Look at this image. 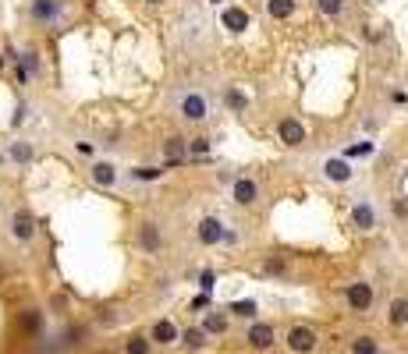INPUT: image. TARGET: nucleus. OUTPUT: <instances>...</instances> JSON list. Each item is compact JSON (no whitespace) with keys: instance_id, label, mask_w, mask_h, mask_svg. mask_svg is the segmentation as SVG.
<instances>
[{"instance_id":"33","label":"nucleus","mask_w":408,"mask_h":354,"mask_svg":"<svg viewBox=\"0 0 408 354\" xmlns=\"http://www.w3.org/2000/svg\"><path fill=\"white\" fill-rule=\"evenodd\" d=\"M25 117H29V103H25V99H18L15 117H11V128H22V125H25Z\"/></svg>"},{"instance_id":"31","label":"nucleus","mask_w":408,"mask_h":354,"mask_svg":"<svg viewBox=\"0 0 408 354\" xmlns=\"http://www.w3.org/2000/svg\"><path fill=\"white\" fill-rule=\"evenodd\" d=\"M18 323H22V330H25V333H39V326H43V316H39L36 309H25Z\"/></svg>"},{"instance_id":"1","label":"nucleus","mask_w":408,"mask_h":354,"mask_svg":"<svg viewBox=\"0 0 408 354\" xmlns=\"http://www.w3.org/2000/svg\"><path fill=\"white\" fill-rule=\"evenodd\" d=\"M213 96L203 89V85H182V89H174L170 96V113L178 117L182 125L189 128H206L213 121Z\"/></svg>"},{"instance_id":"7","label":"nucleus","mask_w":408,"mask_h":354,"mask_svg":"<svg viewBox=\"0 0 408 354\" xmlns=\"http://www.w3.org/2000/svg\"><path fill=\"white\" fill-rule=\"evenodd\" d=\"M280 340H284V347H287L291 354H316V351H320V333H316L309 323H291L287 333H284Z\"/></svg>"},{"instance_id":"19","label":"nucleus","mask_w":408,"mask_h":354,"mask_svg":"<svg viewBox=\"0 0 408 354\" xmlns=\"http://www.w3.org/2000/svg\"><path fill=\"white\" fill-rule=\"evenodd\" d=\"M178 344H182V351H185V354H203V351H210V344H213V340H210V337L203 333V326L196 323V326H185V330H182Z\"/></svg>"},{"instance_id":"30","label":"nucleus","mask_w":408,"mask_h":354,"mask_svg":"<svg viewBox=\"0 0 408 354\" xmlns=\"http://www.w3.org/2000/svg\"><path fill=\"white\" fill-rule=\"evenodd\" d=\"M210 146H213V139H206V135L189 139V160H203V156L210 153Z\"/></svg>"},{"instance_id":"39","label":"nucleus","mask_w":408,"mask_h":354,"mask_svg":"<svg viewBox=\"0 0 408 354\" xmlns=\"http://www.w3.org/2000/svg\"><path fill=\"white\" fill-rule=\"evenodd\" d=\"M4 64H8V61H4V57H0V71H4Z\"/></svg>"},{"instance_id":"6","label":"nucleus","mask_w":408,"mask_h":354,"mask_svg":"<svg viewBox=\"0 0 408 354\" xmlns=\"http://www.w3.org/2000/svg\"><path fill=\"white\" fill-rule=\"evenodd\" d=\"M277 344H280L277 323H270V319H252V323L245 326V347H249V351L266 354V351H273Z\"/></svg>"},{"instance_id":"24","label":"nucleus","mask_w":408,"mask_h":354,"mask_svg":"<svg viewBox=\"0 0 408 354\" xmlns=\"http://www.w3.org/2000/svg\"><path fill=\"white\" fill-rule=\"evenodd\" d=\"M259 273H263V276H273V280H287V276H291V266H287L284 255H266V259L259 262Z\"/></svg>"},{"instance_id":"35","label":"nucleus","mask_w":408,"mask_h":354,"mask_svg":"<svg viewBox=\"0 0 408 354\" xmlns=\"http://www.w3.org/2000/svg\"><path fill=\"white\" fill-rule=\"evenodd\" d=\"M213 283H217V273H213V269H203V276H199L203 294H210V290H213Z\"/></svg>"},{"instance_id":"2","label":"nucleus","mask_w":408,"mask_h":354,"mask_svg":"<svg viewBox=\"0 0 408 354\" xmlns=\"http://www.w3.org/2000/svg\"><path fill=\"white\" fill-rule=\"evenodd\" d=\"M348 223H352L355 234H376L380 230V209H376L369 192L352 195V202H348Z\"/></svg>"},{"instance_id":"25","label":"nucleus","mask_w":408,"mask_h":354,"mask_svg":"<svg viewBox=\"0 0 408 354\" xmlns=\"http://www.w3.org/2000/svg\"><path fill=\"white\" fill-rule=\"evenodd\" d=\"M15 57H18V64L25 68V75H29V78H39V75H43L39 50H32V46H29V50H22V53H15Z\"/></svg>"},{"instance_id":"37","label":"nucleus","mask_w":408,"mask_h":354,"mask_svg":"<svg viewBox=\"0 0 408 354\" xmlns=\"http://www.w3.org/2000/svg\"><path fill=\"white\" fill-rule=\"evenodd\" d=\"M75 149H79L82 156H93V153H96V146H93V142H75Z\"/></svg>"},{"instance_id":"8","label":"nucleus","mask_w":408,"mask_h":354,"mask_svg":"<svg viewBox=\"0 0 408 354\" xmlns=\"http://www.w3.org/2000/svg\"><path fill=\"white\" fill-rule=\"evenodd\" d=\"M277 142L284 146V149H302L306 142H309V128L302 125V117H295V113H284V117H277Z\"/></svg>"},{"instance_id":"21","label":"nucleus","mask_w":408,"mask_h":354,"mask_svg":"<svg viewBox=\"0 0 408 354\" xmlns=\"http://www.w3.org/2000/svg\"><path fill=\"white\" fill-rule=\"evenodd\" d=\"M167 177V167L160 163V167H153V163H142V167H132L128 170V181L132 185H156V181H163Z\"/></svg>"},{"instance_id":"36","label":"nucleus","mask_w":408,"mask_h":354,"mask_svg":"<svg viewBox=\"0 0 408 354\" xmlns=\"http://www.w3.org/2000/svg\"><path fill=\"white\" fill-rule=\"evenodd\" d=\"M96 319H100V326H114V323H118V312H114V309H103Z\"/></svg>"},{"instance_id":"28","label":"nucleus","mask_w":408,"mask_h":354,"mask_svg":"<svg viewBox=\"0 0 408 354\" xmlns=\"http://www.w3.org/2000/svg\"><path fill=\"white\" fill-rule=\"evenodd\" d=\"M309 4L323 15V18H344V8H348V0H309Z\"/></svg>"},{"instance_id":"38","label":"nucleus","mask_w":408,"mask_h":354,"mask_svg":"<svg viewBox=\"0 0 408 354\" xmlns=\"http://www.w3.org/2000/svg\"><path fill=\"white\" fill-rule=\"evenodd\" d=\"M206 305H210V294H199V298L192 302V309H206Z\"/></svg>"},{"instance_id":"22","label":"nucleus","mask_w":408,"mask_h":354,"mask_svg":"<svg viewBox=\"0 0 408 354\" xmlns=\"http://www.w3.org/2000/svg\"><path fill=\"white\" fill-rule=\"evenodd\" d=\"M348 354H387V351H383L380 337H373V333H355L352 344H348Z\"/></svg>"},{"instance_id":"4","label":"nucleus","mask_w":408,"mask_h":354,"mask_svg":"<svg viewBox=\"0 0 408 354\" xmlns=\"http://www.w3.org/2000/svg\"><path fill=\"white\" fill-rule=\"evenodd\" d=\"M341 302L352 316H369L373 305H376V290H373L369 280H352V283L341 287Z\"/></svg>"},{"instance_id":"23","label":"nucleus","mask_w":408,"mask_h":354,"mask_svg":"<svg viewBox=\"0 0 408 354\" xmlns=\"http://www.w3.org/2000/svg\"><path fill=\"white\" fill-rule=\"evenodd\" d=\"M224 312H227L231 319H238V323H252V319H259V305H256L252 298L231 302V305H224Z\"/></svg>"},{"instance_id":"41","label":"nucleus","mask_w":408,"mask_h":354,"mask_svg":"<svg viewBox=\"0 0 408 354\" xmlns=\"http://www.w3.org/2000/svg\"><path fill=\"white\" fill-rule=\"evenodd\" d=\"M149 4H156V0H149Z\"/></svg>"},{"instance_id":"42","label":"nucleus","mask_w":408,"mask_h":354,"mask_svg":"<svg viewBox=\"0 0 408 354\" xmlns=\"http://www.w3.org/2000/svg\"><path fill=\"white\" fill-rule=\"evenodd\" d=\"M404 82H408V75H404Z\"/></svg>"},{"instance_id":"17","label":"nucleus","mask_w":408,"mask_h":354,"mask_svg":"<svg viewBox=\"0 0 408 354\" xmlns=\"http://www.w3.org/2000/svg\"><path fill=\"white\" fill-rule=\"evenodd\" d=\"M4 160L15 163V167H32V163H36V142H29V139H15V142H8Z\"/></svg>"},{"instance_id":"29","label":"nucleus","mask_w":408,"mask_h":354,"mask_svg":"<svg viewBox=\"0 0 408 354\" xmlns=\"http://www.w3.org/2000/svg\"><path fill=\"white\" fill-rule=\"evenodd\" d=\"M224 25H227L231 32H245V29H249V11H245V8H231V11H224Z\"/></svg>"},{"instance_id":"3","label":"nucleus","mask_w":408,"mask_h":354,"mask_svg":"<svg viewBox=\"0 0 408 354\" xmlns=\"http://www.w3.org/2000/svg\"><path fill=\"white\" fill-rule=\"evenodd\" d=\"M25 18L36 29H53V25H61L68 18V0H29Z\"/></svg>"},{"instance_id":"10","label":"nucleus","mask_w":408,"mask_h":354,"mask_svg":"<svg viewBox=\"0 0 408 354\" xmlns=\"http://www.w3.org/2000/svg\"><path fill=\"white\" fill-rule=\"evenodd\" d=\"M8 230L18 245H32L36 234H39V223H36V213L29 206H18L11 216H8Z\"/></svg>"},{"instance_id":"11","label":"nucleus","mask_w":408,"mask_h":354,"mask_svg":"<svg viewBox=\"0 0 408 354\" xmlns=\"http://www.w3.org/2000/svg\"><path fill=\"white\" fill-rule=\"evenodd\" d=\"M224 238H227V223L220 220V216H203L199 223H196V241L203 245V248H217V245H224Z\"/></svg>"},{"instance_id":"14","label":"nucleus","mask_w":408,"mask_h":354,"mask_svg":"<svg viewBox=\"0 0 408 354\" xmlns=\"http://www.w3.org/2000/svg\"><path fill=\"white\" fill-rule=\"evenodd\" d=\"M89 181L96 188H118L121 170H118V163H114V160H93L89 163Z\"/></svg>"},{"instance_id":"20","label":"nucleus","mask_w":408,"mask_h":354,"mask_svg":"<svg viewBox=\"0 0 408 354\" xmlns=\"http://www.w3.org/2000/svg\"><path fill=\"white\" fill-rule=\"evenodd\" d=\"M387 326L397 330V333L408 330V294H394L387 302Z\"/></svg>"},{"instance_id":"5","label":"nucleus","mask_w":408,"mask_h":354,"mask_svg":"<svg viewBox=\"0 0 408 354\" xmlns=\"http://www.w3.org/2000/svg\"><path fill=\"white\" fill-rule=\"evenodd\" d=\"M135 248L142 255H163V248H167V227L160 220H153V216L139 220V227H135Z\"/></svg>"},{"instance_id":"34","label":"nucleus","mask_w":408,"mask_h":354,"mask_svg":"<svg viewBox=\"0 0 408 354\" xmlns=\"http://www.w3.org/2000/svg\"><path fill=\"white\" fill-rule=\"evenodd\" d=\"M373 153H376V146H373V142H359V146L348 149V156H373Z\"/></svg>"},{"instance_id":"32","label":"nucleus","mask_w":408,"mask_h":354,"mask_svg":"<svg viewBox=\"0 0 408 354\" xmlns=\"http://www.w3.org/2000/svg\"><path fill=\"white\" fill-rule=\"evenodd\" d=\"M390 213L404 223V220H408V195H394V199H390Z\"/></svg>"},{"instance_id":"16","label":"nucleus","mask_w":408,"mask_h":354,"mask_svg":"<svg viewBox=\"0 0 408 354\" xmlns=\"http://www.w3.org/2000/svg\"><path fill=\"white\" fill-rule=\"evenodd\" d=\"M160 149H163V167H167V170L189 163V139H185V135H167Z\"/></svg>"},{"instance_id":"40","label":"nucleus","mask_w":408,"mask_h":354,"mask_svg":"<svg viewBox=\"0 0 408 354\" xmlns=\"http://www.w3.org/2000/svg\"><path fill=\"white\" fill-rule=\"evenodd\" d=\"M210 4H220V0H210Z\"/></svg>"},{"instance_id":"27","label":"nucleus","mask_w":408,"mask_h":354,"mask_svg":"<svg viewBox=\"0 0 408 354\" xmlns=\"http://www.w3.org/2000/svg\"><path fill=\"white\" fill-rule=\"evenodd\" d=\"M295 11H299V0H266V15H270V18H277V22L291 18Z\"/></svg>"},{"instance_id":"9","label":"nucleus","mask_w":408,"mask_h":354,"mask_svg":"<svg viewBox=\"0 0 408 354\" xmlns=\"http://www.w3.org/2000/svg\"><path fill=\"white\" fill-rule=\"evenodd\" d=\"M263 199V188L252 174H238L235 181H231V202H235L238 209H256Z\"/></svg>"},{"instance_id":"12","label":"nucleus","mask_w":408,"mask_h":354,"mask_svg":"<svg viewBox=\"0 0 408 354\" xmlns=\"http://www.w3.org/2000/svg\"><path fill=\"white\" fill-rule=\"evenodd\" d=\"M199 326H203V333L210 340H220V337H227L231 330H235V319L224 312V305H210V312H203Z\"/></svg>"},{"instance_id":"13","label":"nucleus","mask_w":408,"mask_h":354,"mask_svg":"<svg viewBox=\"0 0 408 354\" xmlns=\"http://www.w3.org/2000/svg\"><path fill=\"white\" fill-rule=\"evenodd\" d=\"M146 337H149V344L153 347H160V351H170V347H178V337H182V326L174 323V319H156L149 330H146Z\"/></svg>"},{"instance_id":"26","label":"nucleus","mask_w":408,"mask_h":354,"mask_svg":"<svg viewBox=\"0 0 408 354\" xmlns=\"http://www.w3.org/2000/svg\"><path fill=\"white\" fill-rule=\"evenodd\" d=\"M121 351H125V354H153L156 347L149 344V337H146V333H128V337H125V344H121Z\"/></svg>"},{"instance_id":"18","label":"nucleus","mask_w":408,"mask_h":354,"mask_svg":"<svg viewBox=\"0 0 408 354\" xmlns=\"http://www.w3.org/2000/svg\"><path fill=\"white\" fill-rule=\"evenodd\" d=\"M220 103H224V110H227V113H235V117H245V113H249V106H252V99H249V96H245V89H238V85H224Z\"/></svg>"},{"instance_id":"15","label":"nucleus","mask_w":408,"mask_h":354,"mask_svg":"<svg viewBox=\"0 0 408 354\" xmlns=\"http://www.w3.org/2000/svg\"><path fill=\"white\" fill-rule=\"evenodd\" d=\"M320 174L327 177L330 185H352V181H355V167L348 163V160H341V156L323 160V163H320Z\"/></svg>"}]
</instances>
